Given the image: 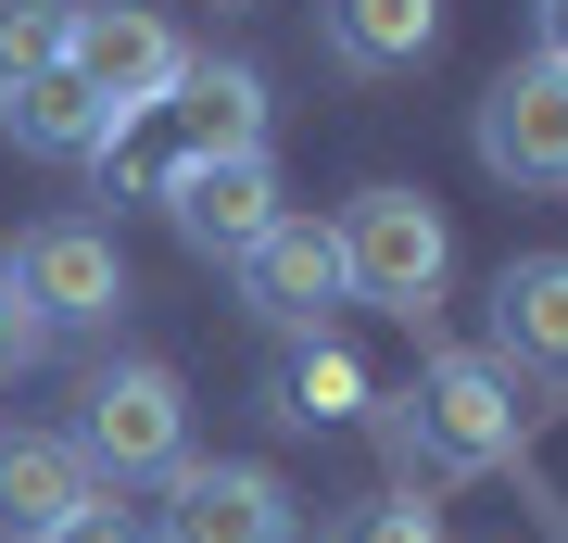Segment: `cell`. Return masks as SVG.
Masks as SVG:
<instances>
[{"mask_svg": "<svg viewBox=\"0 0 568 543\" xmlns=\"http://www.w3.org/2000/svg\"><path fill=\"white\" fill-rule=\"evenodd\" d=\"M480 164L518 190H568V77L556 63H506L480 89Z\"/></svg>", "mask_w": 568, "mask_h": 543, "instance_id": "obj_9", "label": "cell"}, {"mask_svg": "<svg viewBox=\"0 0 568 543\" xmlns=\"http://www.w3.org/2000/svg\"><path fill=\"white\" fill-rule=\"evenodd\" d=\"M0 140H13V152H39V164H114L126 114H102V89H89L77 63H51L39 89H13V101H0Z\"/></svg>", "mask_w": 568, "mask_h": 543, "instance_id": "obj_12", "label": "cell"}, {"mask_svg": "<svg viewBox=\"0 0 568 543\" xmlns=\"http://www.w3.org/2000/svg\"><path fill=\"white\" fill-rule=\"evenodd\" d=\"M63 543H140V531H126V505L102 493V505H89V519H77V531H63Z\"/></svg>", "mask_w": 568, "mask_h": 543, "instance_id": "obj_19", "label": "cell"}, {"mask_svg": "<svg viewBox=\"0 0 568 543\" xmlns=\"http://www.w3.org/2000/svg\"><path fill=\"white\" fill-rule=\"evenodd\" d=\"M518 380L493 354H429L417 392L392 404V443H405L417 467H443V481H480V467H518Z\"/></svg>", "mask_w": 568, "mask_h": 543, "instance_id": "obj_1", "label": "cell"}, {"mask_svg": "<svg viewBox=\"0 0 568 543\" xmlns=\"http://www.w3.org/2000/svg\"><path fill=\"white\" fill-rule=\"evenodd\" d=\"M241 303L265 329H278V342H328V316H342V241H328V215H278L265 228V241L241 253Z\"/></svg>", "mask_w": 568, "mask_h": 543, "instance_id": "obj_8", "label": "cell"}, {"mask_svg": "<svg viewBox=\"0 0 568 543\" xmlns=\"http://www.w3.org/2000/svg\"><path fill=\"white\" fill-rule=\"evenodd\" d=\"M316 39L342 77H405L443 51V0H316Z\"/></svg>", "mask_w": 568, "mask_h": 543, "instance_id": "obj_13", "label": "cell"}, {"mask_svg": "<svg viewBox=\"0 0 568 543\" xmlns=\"http://www.w3.org/2000/svg\"><path fill=\"white\" fill-rule=\"evenodd\" d=\"M530 26H544V63L568 77V0H530Z\"/></svg>", "mask_w": 568, "mask_h": 543, "instance_id": "obj_20", "label": "cell"}, {"mask_svg": "<svg viewBox=\"0 0 568 543\" xmlns=\"http://www.w3.org/2000/svg\"><path fill=\"white\" fill-rule=\"evenodd\" d=\"M63 51H77V0H0V101L39 89Z\"/></svg>", "mask_w": 568, "mask_h": 543, "instance_id": "obj_15", "label": "cell"}, {"mask_svg": "<svg viewBox=\"0 0 568 543\" xmlns=\"http://www.w3.org/2000/svg\"><path fill=\"white\" fill-rule=\"evenodd\" d=\"M77 63L89 89H102V114H164V101H178V77H190V51H178V26L152 13V0H102V13H77Z\"/></svg>", "mask_w": 568, "mask_h": 543, "instance_id": "obj_7", "label": "cell"}, {"mask_svg": "<svg viewBox=\"0 0 568 543\" xmlns=\"http://www.w3.org/2000/svg\"><path fill=\"white\" fill-rule=\"evenodd\" d=\"M63 443L102 467V493H114V481H164V467L190 455V392H178V366H164V354L89 366V380H77V430H63Z\"/></svg>", "mask_w": 568, "mask_h": 543, "instance_id": "obj_3", "label": "cell"}, {"mask_svg": "<svg viewBox=\"0 0 568 543\" xmlns=\"http://www.w3.org/2000/svg\"><path fill=\"white\" fill-rule=\"evenodd\" d=\"M316 543H455V531H443V505H429V493H366V505H342Z\"/></svg>", "mask_w": 568, "mask_h": 543, "instance_id": "obj_17", "label": "cell"}, {"mask_svg": "<svg viewBox=\"0 0 568 543\" xmlns=\"http://www.w3.org/2000/svg\"><path fill=\"white\" fill-rule=\"evenodd\" d=\"M152 543H304L291 519V481L253 455H178L164 467V505H152Z\"/></svg>", "mask_w": 568, "mask_h": 543, "instance_id": "obj_5", "label": "cell"}, {"mask_svg": "<svg viewBox=\"0 0 568 543\" xmlns=\"http://www.w3.org/2000/svg\"><path fill=\"white\" fill-rule=\"evenodd\" d=\"M0 279L26 291V316H39L51 342H63V329H114V316H126V253H114V228H89V215H39Z\"/></svg>", "mask_w": 568, "mask_h": 543, "instance_id": "obj_4", "label": "cell"}, {"mask_svg": "<svg viewBox=\"0 0 568 543\" xmlns=\"http://www.w3.org/2000/svg\"><path fill=\"white\" fill-rule=\"evenodd\" d=\"M493 366L506 380H568V253L493 265Z\"/></svg>", "mask_w": 568, "mask_h": 543, "instance_id": "obj_11", "label": "cell"}, {"mask_svg": "<svg viewBox=\"0 0 568 543\" xmlns=\"http://www.w3.org/2000/svg\"><path fill=\"white\" fill-rule=\"evenodd\" d=\"M354 404H366V380H354V354L342 342H304V354H291V380H278V418H354Z\"/></svg>", "mask_w": 568, "mask_h": 543, "instance_id": "obj_16", "label": "cell"}, {"mask_svg": "<svg viewBox=\"0 0 568 543\" xmlns=\"http://www.w3.org/2000/svg\"><path fill=\"white\" fill-rule=\"evenodd\" d=\"M328 241H342V291L379 303V316H429L455 279V228L429 190H354L342 215H328Z\"/></svg>", "mask_w": 568, "mask_h": 543, "instance_id": "obj_2", "label": "cell"}, {"mask_svg": "<svg viewBox=\"0 0 568 543\" xmlns=\"http://www.w3.org/2000/svg\"><path fill=\"white\" fill-rule=\"evenodd\" d=\"M152 202L178 215V241H190V253L241 265L265 228H278V164H265V152H178V164L152 178Z\"/></svg>", "mask_w": 568, "mask_h": 543, "instance_id": "obj_6", "label": "cell"}, {"mask_svg": "<svg viewBox=\"0 0 568 543\" xmlns=\"http://www.w3.org/2000/svg\"><path fill=\"white\" fill-rule=\"evenodd\" d=\"M164 114L190 127L178 152H265V77H253V63H190Z\"/></svg>", "mask_w": 568, "mask_h": 543, "instance_id": "obj_14", "label": "cell"}, {"mask_svg": "<svg viewBox=\"0 0 568 543\" xmlns=\"http://www.w3.org/2000/svg\"><path fill=\"white\" fill-rule=\"evenodd\" d=\"M39 354H51V329L26 316V291H13V279H0V380H26Z\"/></svg>", "mask_w": 568, "mask_h": 543, "instance_id": "obj_18", "label": "cell"}, {"mask_svg": "<svg viewBox=\"0 0 568 543\" xmlns=\"http://www.w3.org/2000/svg\"><path fill=\"white\" fill-rule=\"evenodd\" d=\"M89 505H102V467L63 430H13L0 443V543H63Z\"/></svg>", "mask_w": 568, "mask_h": 543, "instance_id": "obj_10", "label": "cell"}]
</instances>
